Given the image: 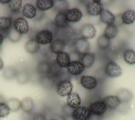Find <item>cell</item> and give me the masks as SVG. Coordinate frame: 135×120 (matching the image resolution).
Instances as JSON below:
<instances>
[{
  "mask_svg": "<svg viewBox=\"0 0 135 120\" xmlns=\"http://www.w3.org/2000/svg\"><path fill=\"white\" fill-rule=\"evenodd\" d=\"M73 90V84L68 78L64 79L56 84V92L61 97H68L72 93Z\"/></svg>",
  "mask_w": 135,
  "mask_h": 120,
  "instance_id": "1",
  "label": "cell"
},
{
  "mask_svg": "<svg viewBox=\"0 0 135 120\" xmlns=\"http://www.w3.org/2000/svg\"><path fill=\"white\" fill-rule=\"evenodd\" d=\"M35 39L39 45H50L54 40V35L47 28H44L36 33Z\"/></svg>",
  "mask_w": 135,
  "mask_h": 120,
  "instance_id": "2",
  "label": "cell"
},
{
  "mask_svg": "<svg viewBox=\"0 0 135 120\" xmlns=\"http://www.w3.org/2000/svg\"><path fill=\"white\" fill-rule=\"evenodd\" d=\"M104 72L109 78H118L122 74V69L114 61H109L104 67Z\"/></svg>",
  "mask_w": 135,
  "mask_h": 120,
  "instance_id": "3",
  "label": "cell"
},
{
  "mask_svg": "<svg viewBox=\"0 0 135 120\" xmlns=\"http://www.w3.org/2000/svg\"><path fill=\"white\" fill-rule=\"evenodd\" d=\"M73 46L75 52L79 56L89 53L91 48L89 41L82 37H78L74 40Z\"/></svg>",
  "mask_w": 135,
  "mask_h": 120,
  "instance_id": "4",
  "label": "cell"
},
{
  "mask_svg": "<svg viewBox=\"0 0 135 120\" xmlns=\"http://www.w3.org/2000/svg\"><path fill=\"white\" fill-rule=\"evenodd\" d=\"M88 108L91 115L99 116V117H103V115L108 110V108L103 100H97L90 103Z\"/></svg>",
  "mask_w": 135,
  "mask_h": 120,
  "instance_id": "5",
  "label": "cell"
},
{
  "mask_svg": "<svg viewBox=\"0 0 135 120\" xmlns=\"http://www.w3.org/2000/svg\"><path fill=\"white\" fill-rule=\"evenodd\" d=\"M104 9L103 3L99 0H93L86 4V10L89 15L92 16H100Z\"/></svg>",
  "mask_w": 135,
  "mask_h": 120,
  "instance_id": "6",
  "label": "cell"
},
{
  "mask_svg": "<svg viewBox=\"0 0 135 120\" xmlns=\"http://www.w3.org/2000/svg\"><path fill=\"white\" fill-rule=\"evenodd\" d=\"M91 113L87 107L80 106L73 109L71 116L72 120H89Z\"/></svg>",
  "mask_w": 135,
  "mask_h": 120,
  "instance_id": "7",
  "label": "cell"
},
{
  "mask_svg": "<svg viewBox=\"0 0 135 120\" xmlns=\"http://www.w3.org/2000/svg\"><path fill=\"white\" fill-rule=\"evenodd\" d=\"M13 28L20 34H26L30 31L28 22L24 17H18L13 20Z\"/></svg>",
  "mask_w": 135,
  "mask_h": 120,
  "instance_id": "8",
  "label": "cell"
},
{
  "mask_svg": "<svg viewBox=\"0 0 135 120\" xmlns=\"http://www.w3.org/2000/svg\"><path fill=\"white\" fill-rule=\"evenodd\" d=\"M66 69L69 74L74 76H78L83 74L86 68L80 60H73L71 61Z\"/></svg>",
  "mask_w": 135,
  "mask_h": 120,
  "instance_id": "9",
  "label": "cell"
},
{
  "mask_svg": "<svg viewBox=\"0 0 135 120\" xmlns=\"http://www.w3.org/2000/svg\"><path fill=\"white\" fill-rule=\"evenodd\" d=\"M80 84L84 89L93 91L97 88L98 85V80L95 76L84 75L80 77Z\"/></svg>",
  "mask_w": 135,
  "mask_h": 120,
  "instance_id": "10",
  "label": "cell"
},
{
  "mask_svg": "<svg viewBox=\"0 0 135 120\" xmlns=\"http://www.w3.org/2000/svg\"><path fill=\"white\" fill-rule=\"evenodd\" d=\"M66 18L68 22L71 23H76L80 21L83 16V12L79 8H73L68 9L66 12Z\"/></svg>",
  "mask_w": 135,
  "mask_h": 120,
  "instance_id": "11",
  "label": "cell"
},
{
  "mask_svg": "<svg viewBox=\"0 0 135 120\" xmlns=\"http://www.w3.org/2000/svg\"><path fill=\"white\" fill-rule=\"evenodd\" d=\"M97 31L95 29V26L91 24H84L79 31V34L80 37L85 39H91L94 38L96 35Z\"/></svg>",
  "mask_w": 135,
  "mask_h": 120,
  "instance_id": "12",
  "label": "cell"
},
{
  "mask_svg": "<svg viewBox=\"0 0 135 120\" xmlns=\"http://www.w3.org/2000/svg\"><path fill=\"white\" fill-rule=\"evenodd\" d=\"M55 62L61 69L67 68L68 65L71 62L70 56L68 53L66 51L61 52L60 53L56 55Z\"/></svg>",
  "mask_w": 135,
  "mask_h": 120,
  "instance_id": "13",
  "label": "cell"
},
{
  "mask_svg": "<svg viewBox=\"0 0 135 120\" xmlns=\"http://www.w3.org/2000/svg\"><path fill=\"white\" fill-rule=\"evenodd\" d=\"M22 14L25 18L32 20L37 16V9L32 3H25L22 8Z\"/></svg>",
  "mask_w": 135,
  "mask_h": 120,
  "instance_id": "14",
  "label": "cell"
},
{
  "mask_svg": "<svg viewBox=\"0 0 135 120\" xmlns=\"http://www.w3.org/2000/svg\"><path fill=\"white\" fill-rule=\"evenodd\" d=\"M66 45V41L63 39H55L49 45V50L51 53L57 55L61 52H63Z\"/></svg>",
  "mask_w": 135,
  "mask_h": 120,
  "instance_id": "15",
  "label": "cell"
},
{
  "mask_svg": "<svg viewBox=\"0 0 135 120\" xmlns=\"http://www.w3.org/2000/svg\"><path fill=\"white\" fill-rule=\"evenodd\" d=\"M54 24L57 28L66 29L69 27V22L66 18V13L59 12L56 14L54 20Z\"/></svg>",
  "mask_w": 135,
  "mask_h": 120,
  "instance_id": "16",
  "label": "cell"
},
{
  "mask_svg": "<svg viewBox=\"0 0 135 120\" xmlns=\"http://www.w3.org/2000/svg\"><path fill=\"white\" fill-rule=\"evenodd\" d=\"M66 103L68 106L72 109L80 107L81 105V99L80 95L76 92H72L67 97Z\"/></svg>",
  "mask_w": 135,
  "mask_h": 120,
  "instance_id": "17",
  "label": "cell"
},
{
  "mask_svg": "<svg viewBox=\"0 0 135 120\" xmlns=\"http://www.w3.org/2000/svg\"><path fill=\"white\" fill-rule=\"evenodd\" d=\"M52 67V62H49L47 61H41L38 62L37 66V71L38 74L42 76H49Z\"/></svg>",
  "mask_w": 135,
  "mask_h": 120,
  "instance_id": "18",
  "label": "cell"
},
{
  "mask_svg": "<svg viewBox=\"0 0 135 120\" xmlns=\"http://www.w3.org/2000/svg\"><path fill=\"white\" fill-rule=\"evenodd\" d=\"M12 18L9 16H1L0 17V32L6 34L7 32L12 28Z\"/></svg>",
  "mask_w": 135,
  "mask_h": 120,
  "instance_id": "19",
  "label": "cell"
},
{
  "mask_svg": "<svg viewBox=\"0 0 135 120\" xmlns=\"http://www.w3.org/2000/svg\"><path fill=\"white\" fill-rule=\"evenodd\" d=\"M106 107L109 109H115L121 103V101L117 95L107 96L103 99Z\"/></svg>",
  "mask_w": 135,
  "mask_h": 120,
  "instance_id": "20",
  "label": "cell"
},
{
  "mask_svg": "<svg viewBox=\"0 0 135 120\" xmlns=\"http://www.w3.org/2000/svg\"><path fill=\"white\" fill-rule=\"evenodd\" d=\"M100 21L107 26L115 23V16L109 9H104L100 15Z\"/></svg>",
  "mask_w": 135,
  "mask_h": 120,
  "instance_id": "21",
  "label": "cell"
},
{
  "mask_svg": "<svg viewBox=\"0 0 135 120\" xmlns=\"http://www.w3.org/2000/svg\"><path fill=\"white\" fill-rule=\"evenodd\" d=\"M35 107V103L31 97H25L20 101V109L23 112L30 113L32 112Z\"/></svg>",
  "mask_w": 135,
  "mask_h": 120,
  "instance_id": "22",
  "label": "cell"
},
{
  "mask_svg": "<svg viewBox=\"0 0 135 120\" xmlns=\"http://www.w3.org/2000/svg\"><path fill=\"white\" fill-rule=\"evenodd\" d=\"M80 61L84 65L85 68H90L93 66L96 59V56L93 53H86L80 56Z\"/></svg>",
  "mask_w": 135,
  "mask_h": 120,
  "instance_id": "23",
  "label": "cell"
},
{
  "mask_svg": "<svg viewBox=\"0 0 135 120\" xmlns=\"http://www.w3.org/2000/svg\"><path fill=\"white\" fill-rule=\"evenodd\" d=\"M25 49L27 53L30 54H35L40 49V45L35 39H31L28 41L25 45Z\"/></svg>",
  "mask_w": 135,
  "mask_h": 120,
  "instance_id": "24",
  "label": "cell"
},
{
  "mask_svg": "<svg viewBox=\"0 0 135 120\" xmlns=\"http://www.w3.org/2000/svg\"><path fill=\"white\" fill-rule=\"evenodd\" d=\"M54 1L53 0H37L36 1V8L39 12L49 10L54 8Z\"/></svg>",
  "mask_w": 135,
  "mask_h": 120,
  "instance_id": "25",
  "label": "cell"
},
{
  "mask_svg": "<svg viewBox=\"0 0 135 120\" xmlns=\"http://www.w3.org/2000/svg\"><path fill=\"white\" fill-rule=\"evenodd\" d=\"M121 21L124 24H132L135 21V12L133 9H128L122 14Z\"/></svg>",
  "mask_w": 135,
  "mask_h": 120,
  "instance_id": "26",
  "label": "cell"
},
{
  "mask_svg": "<svg viewBox=\"0 0 135 120\" xmlns=\"http://www.w3.org/2000/svg\"><path fill=\"white\" fill-rule=\"evenodd\" d=\"M118 34V28L115 24L108 25L104 30L103 34L109 40L113 39L117 37Z\"/></svg>",
  "mask_w": 135,
  "mask_h": 120,
  "instance_id": "27",
  "label": "cell"
},
{
  "mask_svg": "<svg viewBox=\"0 0 135 120\" xmlns=\"http://www.w3.org/2000/svg\"><path fill=\"white\" fill-rule=\"evenodd\" d=\"M18 72V71L15 68L12 66H8L3 68L2 75L6 80H13L16 78Z\"/></svg>",
  "mask_w": 135,
  "mask_h": 120,
  "instance_id": "28",
  "label": "cell"
},
{
  "mask_svg": "<svg viewBox=\"0 0 135 120\" xmlns=\"http://www.w3.org/2000/svg\"><path fill=\"white\" fill-rule=\"evenodd\" d=\"M97 44L99 49L102 51L107 50L111 45V41L108 39L104 34H101L98 37L97 41Z\"/></svg>",
  "mask_w": 135,
  "mask_h": 120,
  "instance_id": "29",
  "label": "cell"
},
{
  "mask_svg": "<svg viewBox=\"0 0 135 120\" xmlns=\"http://www.w3.org/2000/svg\"><path fill=\"white\" fill-rule=\"evenodd\" d=\"M8 7L10 12L13 14H18L22 8V0H10L8 3Z\"/></svg>",
  "mask_w": 135,
  "mask_h": 120,
  "instance_id": "30",
  "label": "cell"
},
{
  "mask_svg": "<svg viewBox=\"0 0 135 120\" xmlns=\"http://www.w3.org/2000/svg\"><path fill=\"white\" fill-rule=\"evenodd\" d=\"M123 59L126 63L135 64V51L133 49H126L123 53Z\"/></svg>",
  "mask_w": 135,
  "mask_h": 120,
  "instance_id": "31",
  "label": "cell"
},
{
  "mask_svg": "<svg viewBox=\"0 0 135 120\" xmlns=\"http://www.w3.org/2000/svg\"><path fill=\"white\" fill-rule=\"evenodd\" d=\"M22 34L17 32L14 28H11L9 31L6 33V37L9 41L12 42V43H17L19 41H20L22 38Z\"/></svg>",
  "mask_w": 135,
  "mask_h": 120,
  "instance_id": "32",
  "label": "cell"
},
{
  "mask_svg": "<svg viewBox=\"0 0 135 120\" xmlns=\"http://www.w3.org/2000/svg\"><path fill=\"white\" fill-rule=\"evenodd\" d=\"M6 103L8 105L10 111L16 112L20 109V101L16 98H11L8 99Z\"/></svg>",
  "mask_w": 135,
  "mask_h": 120,
  "instance_id": "33",
  "label": "cell"
},
{
  "mask_svg": "<svg viewBox=\"0 0 135 120\" xmlns=\"http://www.w3.org/2000/svg\"><path fill=\"white\" fill-rule=\"evenodd\" d=\"M55 9L59 12H66L69 8V4L66 1H54Z\"/></svg>",
  "mask_w": 135,
  "mask_h": 120,
  "instance_id": "34",
  "label": "cell"
},
{
  "mask_svg": "<svg viewBox=\"0 0 135 120\" xmlns=\"http://www.w3.org/2000/svg\"><path fill=\"white\" fill-rule=\"evenodd\" d=\"M16 80L19 84H24L28 82V81L29 80L30 76L28 72H27L26 71H21V72H18L16 76Z\"/></svg>",
  "mask_w": 135,
  "mask_h": 120,
  "instance_id": "35",
  "label": "cell"
},
{
  "mask_svg": "<svg viewBox=\"0 0 135 120\" xmlns=\"http://www.w3.org/2000/svg\"><path fill=\"white\" fill-rule=\"evenodd\" d=\"M55 83H57V82H55L54 79L49 77L47 76H42L41 79V84L44 86L45 88H47V89L53 88V86Z\"/></svg>",
  "mask_w": 135,
  "mask_h": 120,
  "instance_id": "36",
  "label": "cell"
},
{
  "mask_svg": "<svg viewBox=\"0 0 135 120\" xmlns=\"http://www.w3.org/2000/svg\"><path fill=\"white\" fill-rule=\"evenodd\" d=\"M10 110L6 102L0 101V118L6 117L10 113Z\"/></svg>",
  "mask_w": 135,
  "mask_h": 120,
  "instance_id": "37",
  "label": "cell"
},
{
  "mask_svg": "<svg viewBox=\"0 0 135 120\" xmlns=\"http://www.w3.org/2000/svg\"><path fill=\"white\" fill-rule=\"evenodd\" d=\"M32 120H47V117L42 113H37L33 116Z\"/></svg>",
  "mask_w": 135,
  "mask_h": 120,
  "instance_id": "38",
  "label": "cell"
},
{
  "mask_svg": "<svg viewBox=\"0 0 135 120\" xmlns=\"http://www.w3.org/2000/svg\"><path fill=\"white\" fill-rule=\"evenodd\" d=\"M102 117H99V116H94V115H91V117L89 120H101Z\"/></svg>",
  "mask_w": 135,
  "mask_h": 120,
  "instance_id": "39",
  "label": "cell"
},
{
  "mask_svg": "<svg viewBox=\"0 0 135 120\" xmlns=\"http://www.w3.org/2000/svg\"><path fill=\"white\" fill-rule=\"evenodd\" d=\"M4 39H5L4 34H3L2 32H0V46H2V45L3 44V41H4Z\"/></svg>",
  "mask_w": 135,
  "mask_h": 120,
  "instance_id": "40",
  "label": "cell"
},
{
  "mask_svg": "<svg viewBox=\"0 0 135 120\" xmlns=\"http://www.w3.org/2000/svg\"><path fill=\"white\" fill-rule=\"evenodd\" d=\"M10 0H0V3L2 4H8Z\"/></svg>",
  "mask_w": 135,
  "mask_h": 120,
  "instance_id": "41",
  "label": "cell"
},
{
  "mask_svg": "<svg viewBox=\"0 0 135 120\" xmlns=\"http://www.w3.org/2000/svg\"><path fill=\"white\" fill-rule=\"evenodd\" d=\"M3 67H4V63H3V60L0 58V70H2V69H3Z\"/></svg>",
  "mask_w": 135,
  "mask_h": 120,
  "instance_id": "42",
  "label": "cell"
},
{
  "mask_svg": "<svg viewBox=\"0 0 135 120\" xmlns=\"http://www.w3.org/2000/svg\"><path fill=\"white\" fill-rule=\"evenodd\" d=\"M50 120H58V119H51Z\"/></svg>",
  "mask_w": 135,
  "mask_h": 120,
  "instance_id": "43",
  "label": "cell"
},
{
  "mask_svg": "<svg viewBox=\"0 0 135 120\" xmlns=\"http://www.w3.org/2000/svg\"><path fill=\"white\" fill-rule=\"evenodd\" d=\"M1 49H2V46H0V51H1Z\"/></svg>",
  "mask_w": 135,
  "mask_h": 120,
  "instance_id": "44",
  "label": "cell"
}]
</instances>
